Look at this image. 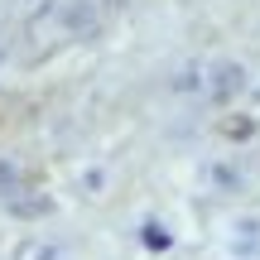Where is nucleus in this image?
Masks as SVG:
<instances>
[{"label": "nucleus", "instance_id": "obj_1", "mask_svg": "<svg viewBox=\"0 0 260 260\" xmlns=\"http://www.w3.org/2000/svg\"><path fill=\"white\" fill-rule=\"evenodd\" d=\"M145 246H149V251H164V246H169V232H164V226H145Z\"/></svg>", "mask_w": 260, "mask_h": 260}, {"label": "nucleus", "instance_id": "obj_2", "mask_svg": "<svg viewBox=\"0 0 260 260\" xmlns=\"http://www.w3.org/2000/svg\"><path fill=\"white\" fill-rule=\"evenodd\" d=\"M0 188H5V193L15 188V169H5V164H0Z\"/></svg>", "mask_w": 260, "mask_h": 260}]
</instances>
